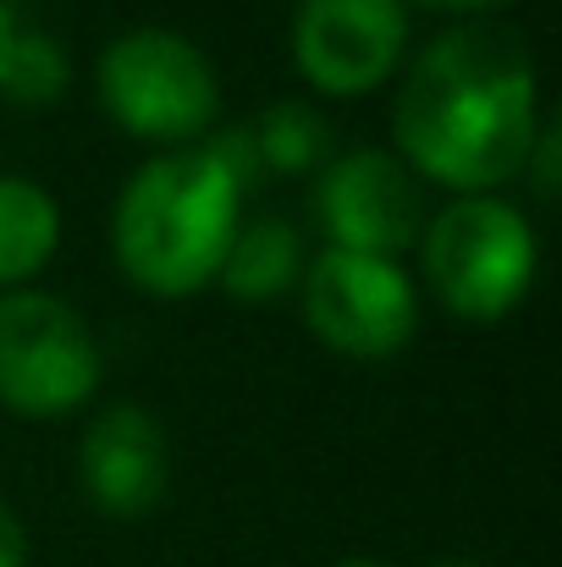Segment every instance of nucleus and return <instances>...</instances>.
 <instances>
[{"label":"nucleus","mask_w":562,"mask_h":567,"mask_svg":"<svg viewBox=\"0 0 562 567\" xmlns=\"http://www.w3.org/2000/svg\"><path fill=\"white\" fill-rule=\"evenodd\" d=\"M391 133L402 161L441 188L486 193L519 177L541 133L524 39L497 22L436 33L397 89Z\"/></svg>","instance_id":"f257e3e1"},{"label":"nucleus","mask_w":562,"mask_h":567,"mask_svg":"<svg viewBox=\"0 0 562 567\" xmlns=\"http://www.w3.org/2000/svg\"><path fill=\"white\" fill-rule=\"evenodd\" d=\"M243 220V188L210 150H172L133 172V183L116 198L111 243L122 270L155 292L187 298L198 292Z\"/></svg>","instance_id":"f03ea898"},{"label":"nucleus","mask_w":562,"mask_h":567,"mask_svg":"<svg viewBox=\"0 0 562 567\" xmlns=\"http://www.w3.org/2000/svg\"><path fill=\"white\" fill-rule=\"evenodd\" d=\"M425 276L436 298L474 326L513 315L535 281V231L524 209L491 193H458L447 209L430 215L419 243Z\"/></svg>","instance_id":"7ed1b4c3"},{"label":"nucleus","mask_w":562,"mask_h":567,"mask_svg":"<svg viewBox=\"0 0 562 567\" xmlns=\"http://www.w3.org/2000/svg\"><path fill=\"white\" fill-rule=\"evenodd\" d=\"M105 111L139 138H193L215 116V66L172 28H133L100 50L94 66Z\"/></svg>","instance_id":"20e7f679"},{"label":"nucleus","mask_w":562,"mask_h":567,"mask_svg":"<svg viewBox=\"0 0 562 567\" xmlns=\"http://www.w3.org/2000/svg\"><path fill=\"white\" fill-rule=\"evenodd\" d=\"M100 385V342L50 292H0V402L22 419H61Z\"/></svg>","instance_id":"39448f33"},{"label":"nucleus","mask_w":562,"mask_h":567,"mask_svg":"<svg viewBox=\"0 0 562 567\" xmlns=\"http://www.w3.org/2000/svg\"><path fill=\"white\" fill-rule=\"evenodd\" d=\"M304 315L326 348L348 359H391L419 326V292L397 259L326 248L304 276Z\"/></svg>","instance_id":"423d86ee"},{"label":"nucleus","mask_w":562,"mask_h":567,"mask_svg":"<svg viewBox=\"0 0 562 567\" xmlns=\"http://www.w3.org/2000/svg\"><path fill=\"white\" fill-rule=\"evenodd\" d=\"M402 44V0H298L293 11V61L326 94H365L386 83Z\"/></svg>","instance_id":"0eeeda50"},{"label":"nucleus","mask_w":562,"mask_h":567,"mask_svg":"<svg viewBox=\"0 0 562 567\" xmlns=\"http://www.w3.org/2000/svg\"><path fill=\"white\" fill-rule=\"evenodd\" d=\"M320 220L331 231V248L397 259L425 231V204L413 188V172L386 150H348L331 161L320 183Z\"/></svg>","instance_id":"6e6552de"},{"label":"nucleus","mask_w":562,"mask_h":567,"mask_svg":"<svg viewBox=\"0 0 562 567\" xmlns=\"http://www.w3.org/2000/svg\"><path fill=\"white\" fill-rule=\"evenodd\" d=\"M166 435L161 424L133 408V402H116L105 408L89 430H83V446H78V480L89 491V502L111 518H144L150 507H161L166 496Z\"/></svg>","instance_id":"1a4fd4ad"},{"label":"nucleus","mask_w":562,"mask_h":567,"mask_svg":"<svg viewBox=\"0 0 562 567\" xmlns=\"http://www.w3.org/2000/svg\"><path fill=\"white\" fill-rule=\"evenodd\" d=\"M226 281L232 298H276L298 281V231L282 215H259V220H237L226 259L215 270Z\"/></svg>","instance_id":"9d476101"},{"label":"nucleus","mask_w":562,"mask_h":567,"mask_svg":"<svg viewBox=\"0 0 562 567\" xmlns=\"http://www.w3.org/2000/svg\"><path fill=\"white\" fill-rule=\"evenodd\" d=\"M61 237V209L33 177H0V287L33 276Z\"/></svg>","instance_id":"9b49d317"},{"label":"nucleus","mask_w":562,"mask_h":567,"mask_svg":"<svg viewBox=\"0 0 562 567\" xmlns=\"http://www.w3.org/2000/svg\"><path fill=\"white\" fill-rule=\"evenodd\" d=\"M248 138H254L259 166H270V172H309V166H320L331 155V127L304 100L265 105V116H259V127Z\"/></svg>","instance_id":"f8f14e48"},{"label":"nucleus","mask_w":562,"mask_h":567,"mask_svg":"<svg viewBox=\"0 0 562 567\" xmlns=\"http://www.w3.org/2000/svg\"><path fill=\"white\" fill-rule=\"evenodd\" d=\"M67 89V55L50 33H17L11 55L0 66V94H11L17 105H50Z\"/></svg>","instance_id":"ddd939ff"},{"label":"nucleus","mask_w":562,"mask_h":567,"mask_svg":"<svg viewBox=\"0 0 562 567\" xmlns=\"http://www.w3.org/2000/svg\"><path fill=\"white\" fill-rule=\"evenodd\" d=\"M524 172H535V193H541V198L558 193V127H541V133H535Z\"/></svg>","instance_id":"4468645a"},{"label":"nucleus","mask_w":562,"mask_h":567,"mask_svg":"<svg viewBox=\"0 0 562 567\" xmlns=\"http://www.w3.org/2000/svg\"><path fill=\"white\" fill-rule=\"evenodd\" d=\"M28 563V529H22V518L0 502V567H22Z\"/></svg>","instance_id":"2eb2a0df"},{"label":"nucleus","mask_w":562,"mask_h":567,"mask_svg":"<svg viewBox=\"0 0 562 567\" xmlns=\"http://www.w3.org/2000/svg\"><path fill=\"white\" fill-rule=\"evenodd\" d=\"M11 39H17V22H11V6L0 0V66H6V55H11Z\"/></svg>","instance_id":"dca6fc26"},{"label":"nucleus","mask_w":562,"mask_h":567,"mask_svg":"<svg viewBox=\"0 0 562 567\" xmlns=\"http://www.w3.org/2000/svg\"><path fill=\"white\" fill-rule=\"evenodd\" d=\"M436 6H508V0H436Z\"/></svg>","instance_id":"f3484780"},{"label":"nucleus","mask_w":562,"mask_h":567,"mask_svg":"<svg viewBox=\"0 0 562 567\" xmlns=\"http://www.w3.org/2000/svg\"><path fill=\"white\" fill-rule=\"evenodd\" d=\"M436 567H480V563H469V557H447V563H436Z\"/></svg>","instance_id":"a211bd4d"},{"label":"nucleus","mask_w":562,"mask_h":567,"mask_svg":"<svg viewBox=\"0 0 562 567\" xmlns=\"http://www.w3.org/2000/svg\"><path fill=\"white\" fill-rule=\"evenodd\" d=\"M337 567H386V563H365V557H354V563H337Z\"/></svg>","instance_id":"6ab92c4d"}]
</instances>
